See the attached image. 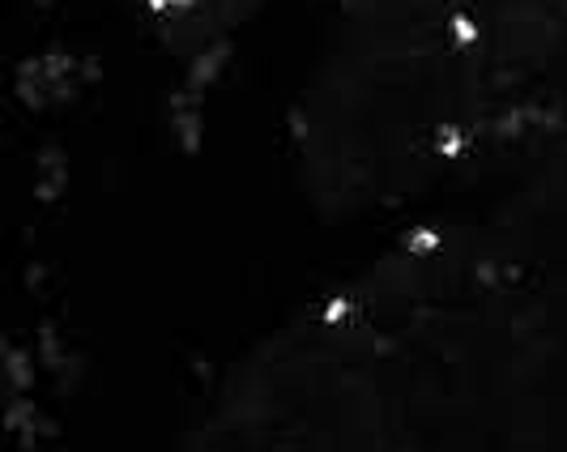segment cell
I'll return each instance as SVG.
<instances>
[{
	"label": "cell",
	"instance_id": "1",
	"mask_svg": "<svg viewBox=\"0 0 567 452\" xmlns=\"http://www.w3.org/2000/svg\"><path fill=\"white\" fill-rule=\"evenodd\" d=\"M546 171L567 209V78L550 107ZM516 419L529 452H567V311L555 325V333L525 359L520 384H516Z\"/></svg>",
	"mask_w": 567,
	"mask_h": 452
}]
</instances>
